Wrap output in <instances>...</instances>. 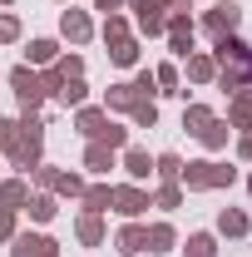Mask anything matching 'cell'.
I'll use <instances>...</instances> for the list:
<instances>
[{"instance_id": "1", "label": "cell", "mask_w": 252, "mask_h": 257, "mask_svg": "<svg viewBox=\"0 0 252 257\" xmlns=\"http://www.w3.org/2000/svg\"><path fill=\"white\" fill-rule=\"evenodd\" d=\"M74 124H79V134H84L89 144H109V149H124V144H129V128L114 124L109 109H79Z\"/></svg>"}, {"instance_id": "2", "label": "cell", "mask_w": 252, "mask_h": 257, "mask_svg": "<svg viewBox=\"0 0 252 257\" xmlns=\"http://www.w3.org/2000/svg\"><path fill=\"white\" fill-rule=\"evenodd\" d=\"M237 173L227 168V163H213V159H198V163H183V173H178V188H227Z\"/></svg>"}, {"instance_id": "3", "label": "cell", "mask_w": 252, "mask_h": 257, "mask_svg": "<svg viewBox=\"0 0 252 257\" xmlns=\"http://www.w3.org/2000/svg\"><path fill=\"white\" fill-rule=\"evenodd\" d=\"M10 89H15V99H20L25 114H35V109L45 104V84H40V74H35L30 64H15V69H10Z\"/></svg>"}, {"instance_id": "4", "label": "cell", "mask_w": 252, "mask_h": 257, "mask_svg": "<svg viewBox=\"0 0 252 257\" xmlns=\"http://www.w3.org/2000/svg\"><path fill=\"white\" fill-rule=\"evenodd\" d=\"M163 35H168V50H173V55H183V60L193 55V20H188V10H168Z\"/></svg>"}, {"instance_id": "5", "label": "cell", "mask_w": 252, "mask_h": 257, "mask_svg": "<svg viewBox=\"0 0 252 257\" xmlns=\"http://www.w3.org/2000/svg\"><path fill=\"white\" fill-rule=\"evenodd\" d=\"M124 5L139 15V30H144V35H163V25H168L163 0H124Z\"/></svg>"}, {"instance_id": "6", "label": "cell", "mask_w": 252, "mask_h": 257, "mask_svg": "<svg viewBox=\"0 0 252 257\" xmlns=\"http://www.w3.org/2000/svg\"><path fill=\"white\" fill-rule=\"evenodd\" d=\"M237 20H242V10H237L232 0H218V5L208 10V20H203V30L213 35V40H222V35H232V30H237Z\"/></svg>"}, {"instance_id": "7", "label": "cell", "mask_w": 252, "mask_h": 257, "mask_svg": "<svg viewBox=\"0 0 252 257\" xmlns=\"http://www.w3.org/2000/svg\"><path fill=\"white\" fill-rule=\"evenodd\" d=\"M10 242H15L10 257H60V242L45 237V232H20V237H10Z\"/></svg>"}, {"instance_id": "8", "label": "cell", "mask_w": 252, "mask_h": 257, "mask_svg": "<svg viewBox=\"0 0 252 257\" xmlns=\"http://www.w3.org/2000/svg\"><path fill=\"white\" fill-rule=\"evenodd\" d=\"M114 208H119L124 218H144V213H149V193L139 188V183H119V188H114Z\"/></svg>"}, {"instance_id": "9", "label": "cell", "mask_w": 252, "mask_h": 257, "mask_svg": "<svg viewBox=\"0 0 252 257\" xmlns=\"http://www.w3.org/2000/svg\"><path fill=\"white\" fill-rule=\"evenodd\" d=\"M60 35L74 40V45H84V40L94 35V20H89L84 10H64V15H60Z\"/></svg>"}, {"instance_id": "10", "label": "cell", "mask_w": 252, "mask_h": 257, "mask_svg": "<svg viewBox=\"0 0 252 257\" xmlns=\"http://www.w3.org/2000/svg\"><path fill=\"white\" fill-rule=\"evenodd\" d=\"M119 252H124V257L149 252V227H144V223H129V227H119Z\"/></svg>"}, {"instance_id": "11", "label": "cell", "mask_w": 252, "mask_h": 257, "mask_svg": "<svg viewBox=\"0 0 252 257\" xmlns=\"http://www.w3.org/2000/svg\"><path fill=\"white\" fill-rule=\"evenodd\" d=\"M227 128H252V89H237L227 104Z\"/></svg>"}, {"instance_id": "12", "label": "cell", "mask_w": 252, "mask_h": 257, "mask_svg": "<svg viewBox=\"0 0 252 257\" xmlns=\"http://www.w3.org/2000/svg\"><path fill=\"white\" fill-rule=\"evenodd\" d=\"M74 237H79L84 247H99V242H104V213H84V218L74 223Z\"/></svg>"}, {"instance_id": "13", "label": "cell", "mask_w": 252, "mask_h": 257, "mask_svg": "<svg viewBox=\"0 0 252 257\" xmlns=\"http://www.w3.org/2000/svg\"><path fill=\"white\" fill-rule=\"evenodd\" d=\"M25 203H30V183H25V178H10V183H0V208L20 213Z\"/></svg>"}, {"instance_id": "14", "label": "cell", "mask_w": 252, "mask_h": 257, "mask_svg": "<svg viewBox=\"0 0 252 257\" xmlns=\"http://www.w3.org/2000/svg\"><path fill=\"white\" fill-rule=\"evenodd\" d=\"M188 79L193 84H213L218 79V60L213 55H188Z\"/></svg>"}, {"instance_id": "15", "label": "cell", "mask_w": 252, "mask_h": 257, "mask_svg": "<svg viewBox=\"0 0 252 257\" xmlns=\"http://www.w3.org/2000/svg\"><path fill=\"white\" fill-rule=\"evenodd\" d=\"M124 173L134 178V183H144V178L154 173V159H149L144 149H124Z\"/></svg>"}, {"instance_id": "16", "label": "cell", "mask_w": 252, "mask_h": 257, "mask_svg": "<svg viewBox=\"0 0 252 257\" xmlns=\"http://www.w3.org/2000/svg\"><path fill=\"white\" fill-rule=\"evenodd\" d=\"M84 168H89V173H109V168H114V149H109V144H89V149H84Z\"/></svg>"}, {"instance_id": "17", "label": "cell", "mask_w": 252, "mask_h": 257, "mask_svg": "<svg viewBox=\"0 0 252 257\" xmlns=\"http://www.w3.org/2000/svg\"><path fill=\"white\" fill-rule=\"evenodd\" d=\"M79 198H84V213H109V203H114V188H109V183H94V188H84Z\"/></svg>"}, {"instance_id": "18", "label": "cell", "mask_w": 252, "mask_h": 257, "mask_svg": "<svg viewBox=\"0 0 252 257\" xmlns=\"http://www.w3.org/2000/svg\"><path fill=\"white\" fill-rule=\"evenodd\" d=\"M247 227H252V218H242L237 208H222V213H218V232H222V237H242Z\"/></svg>"}, {"instance_id": "19", "label": "cell", "mask_w": 252, "mask_h": 257, "mask_svg": "<svg viewBox=\"0 0 252 257\" xmlns=\"http://www.w3.org/2000/svg\"><path fill=\"white\" fill-rule=\"evenodd\" d=\"M178 173H183V159H178V154H158L154 159V178L158 183H178Z\"/></svg>"}, {"instance_id": "20", "label": "cell", "mask_w": 252, "mask_h": 257, "mask_svg": "<svg viewBox=\"0 0 252 257\" xmlns=\"http://www.w3.org/2000/svg\"><path fill=\"white\" fill-rule=\"evenodd\" d=\"M25 55H30V64H45V69H50V64L60 60V45H55V40H30Z\"/></svg>"}, {"instance_id": "21", "label": "cell", "mask_w": 252, "mask_h": 257, "mask_svg": "<svg viewBox=\"0 0 252 257\" xmlns=\"http://www.w3.org/2000/svg\"><path fill=\"white\" fill-rule=\"evenodd\" d=\"M84 94H89V89H84V79H64L55 99H60L64 109H84Z\"/></svg>"}, {"instance_id": "22", "label": "cell", "mask_w": 252, "mask_h": 257, "mask_svg": "<svg viewBox=\"0 0 252 257\" xmlns=\"http://www.w3.org/2000/svg\"><path fill=\"white\" fill-rule=\"evenodd\" d=\"M109 60L114 64H139V40H134V35L114 40V45H109Z\"/></svg>"}, {"instance_id": "23", "label": "cell", "mask_w": 252, "mask_h": 257, "mask_svg": "<svg viewBox=\"0 0 252 257\" xmlns=\"http://www.w3.org/2000/svg\"><path fill=\"white\" fill-rule=\"evenodd\" d=\"M139 94H134V84H109V94H104V109H134Z\"/></svg>"}, {"instance_id": "24", "label": "cell", "mask_w": 252, "mask_h": 257, "mask_svg": "<svg viewBox=\"0 0 252 257\" xmlns=\"http://www.w3.org/2000/svg\"><path fill=\"white\" fill-rule=\"evenodd\" d=\"M149 203H154V208H163V213H173V208H183V188H178V183H163Z\"/></svg>"}, {"instance_id": "25", "label": "cell", "mask_w": 252, "mask_h": 257, "mask_svg": "<svg viewBox=\"0 0 252 257\" xmlns=\"http://www.w3.org/2000/svg\"><path fill=\"white\" fill-rule=\"evenodd\" d=\"M208 124H213V114H208V104H188V109H183V128H188V134H203Z\"/></svg>"}, {"instance_id": "26", "label": "cell", "mask_w": 252, "mask_h": 257, "mask_svg": "<svg viewBox=\"0 0 252 257\" xmlns=\"http://www.w3.org/2000/svg\"><path fill=\"white\" fill-rule=\"evenodd\" d=\"M149 252H173V227H168V223L149 227Z\"/></svg>"}, {"instance_id": "27", "label": "cell", "mask_w": 252, "mask_h": 257, "mask_svg": "<svg viewBox=\"0 0 252 257\" xmlns=\"http://www.w3.org/2000/svg\"><path fill=\"white\" fill-rule=\"evenodd\" d=\"M183 252H188V257H218V242H213V232H193Z\"/></svg>"}, {"instance_id": "28", "label": "cell", "mask_w": 252, "mask_h": 257, "mask_svg": "<svg viewBox=\"0 0 252 257\" xmlns=\"http://www.w3.org/2000/svg\"><path fill=\"white\" fill-rule=\"evenodd\" d=\"M154 79H158V94H178V64L168 60V64H158L154 69Z\"/></svg>"}, {"instance_id": "29", "label": "cell", "mask_w": 252, "mask_h": 257, "mask_svg": "<svg viewBox=\"0 0 252 257\" xmlns=\"http://www.w3.org/2000/svg\"><path fill=\"white\" fill-rule=\"evenodd\" d=\"M25 208H30V218H35V223H50V218H55V213H60V208H55V198H50V193H40V198H30V203H25Z\"/></svg>"}, {"instance_id": "30", "label": "cell", "mask_w": 252, "mask_h": 257, "mask_svg": "<svg viewBox=\"0 0 252 257\" xmlns=\"http://www.w3.org/2000/svg\"><path fill=\"white\" fill-rule=\"evenodd\" d=\"M129 114H134V124H139V128H154L158 124V104H154V99H139Z\"/></svg>"}, {"instance_id": "31", "label": "cell", "mask_w": 252, "mask_h": 257, "mask_svg": "<svg viewBox=\"0 0 252 257\" xmlns=\"http://www.w3.org/2000/svg\"><path fill=\"white\" fill-rule=\"evenodd\" d=\"M198 139H203V144H208V149H222V144H227V119H213V124L203 128V134H198Z\"/></svg>"}, {"instance_id": "32", "label": "cell", "mask_w": 252, "mask_h": 257, "mask_svg": "<svg viewBox=\"0 0 252 257\" xmlns=\"http://www.w3.org/2000/svg\"><path fill=\"white\" fill-rule=\"evenodd\" d=\"M124 35H129V20L119 15V10H114V15H104V40H109V45H114V40H124Z\"/></svg>"}, {"instance_id": "33", "label": "cell", "mask_w": 252, "mask_h": 257, "mask_svg": "<svg viewBox=\"0 0 252 257\" xmlns=\"http://www.w3.org/2000/svg\"><path fill=\"white\" fill-rule=\"evenodd\" d=\"M55 193H64V198H79V193H84V178H79V173H60V178H55Z\"/></svg>"}, {"instance_id": "34", "label": "cell", "mask_w": 252, "mask_h": 257, "mask_svg": "<svg viewBox=\"0 0 252 257\" xmlns=\"http://www.w3.org/2000/svg\"><path fill=\"white\" fill-rule=\"evenodd\" d=\"M134 94H139V99H154V94H158L154 69H139V79H134Z\"/></svg>"}, {"instance_id": "35", "label": "cell", "mask_w": 252, "mask_h": 257, "mask_svg": "<svg viewBox=\"0 0 252 257\" xmlns=\"http://www.w3.org/2000/svg\"><path fill=\"white\" fill-rule=\"evenodd\" d=\"M15 139H20V119H0V149L5 154L15 149Z\"/></svg>"}, {"instance_id": "36", "label": "cell", "mask_w": 252, "mask_h": 257, "mask_svg": "<svg viewBox=\"0 0 252 257\" xmlns=\"http://www.w3.org/2000/svg\"><path fill=\"white\" fill-rule=\"evenodd\" d=\"M55 69H60L64 79H79V74H84V60H79V55H64V60H55Z\"/></svg>"}, {"instance_id": "37", "label": "cell", "mask_w": 252, "mask_h": 257, "mask_svg": "<svg viewBox=\"0 0 252 257\" xmlns=\"http://www.w3.org/2000/svg\"><path fill=\"white\" fill-rule=\"evenodd\" d=\"M10 40H20V20L15 15H0V45H10Z\"/></svg>"}, {"instance_id": "38", "label": "cell", "mask_w": 252, "mask_h": 257, "mask_svg": "<svg viewBox=\"0 0 252 257\" xmlns=\"http://www.w3.org/2000/svg\"><path fill=\"white\" fill-rule=\"evenodd\" d=\"M5 237H15V213H10V208H0V242H5Z\"/></svg>"}, {"instance_id": "39", "label": "cell", "mask_w": 252, "mask_h": 257, "mask_svg": "<svg viewBox=\"0 0 252 257\" xmlns=\"http://www.w3.org/2000/svg\"><path fill=\"white\" fill-rule=\"evenodd\" d=\"M35 178H40V188H55V178H60V173H55V168H45V163H40V168H35Z\"/></svg>"}, {"instance_id": "40", "label": "cell", "mask_w": 252, "mask_h": 257, "mask_svg": "<svg viewBox=\"0 0 252 257\" xmlns=\"http://www.w3.org/2000/svg\"><path fill=\"white\" fill-rule=\"evenodd\" d=\"M237 159H252V128L242 134V139H237Z\"/></svg>"}, {"instance_id": "41", "label": "cell", "mask_w": 252, "mask_h": 257, "mask_svg": "<svg viewBox=\"0 0 252 257\" xmlns=\"http://www.w3.org/2000/svg\"><path fill=\"white\" fill-rule=\"evenodd\" d=\"M94 10H104V15H114V10H124V0H94Z\"/></svg>"}, {"instance_id": "42", "label": "cell", "mask_w": 252, "mask_h": 257, "mask_svg": "<svg viewBox=\"0 0 252 257\" xmlns=\"http://www.w3.org/2000/svg\"><path fill=\"white\" fill-rule=\"evenodd\" d=\"M163 10H188V0H163Z\"/></svg>"}, {"instance_id": "43", "label": "cell", "mask_w": 252, "mask_h": 257, "mask_svg": "<svg viewBox=\"0 0 252 257\" xmlns=\"http://www.w3.org/2000/svg\"><path fill=\"white\" fill-rule=\"evenodd\" d=\"M0 5H10V0H0Z\"/></svg>"}, {"instance_id": "44", "label": "cell", "mask_w": 252, "mask_h": 257, "mask_svg": "<svg viewBox=\"0 0 252 257\" xmlns=\"http://www.w3.org/2000/svg\"><path fill=\"white\" fill-rule=\"evenodd\" d=\"M247 188H252V178H247Z\"/></svg>"}]
</instances>
